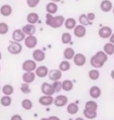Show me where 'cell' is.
Returning <instances> with one entry per match:
<instances>
[{
	"label": "cell",
	"mask_w": 114,
	"mask_h": 120,
	"mask_svg": "<svg viewBox=\"0 0 114 120\" xmlns=\"http://www.w3.org/2000/svg\"><path fill=\"white\" fill-rule=\"evenodd\" d=\"M110 77H111V78L114 80V70H112L111 73H110Z\"/></svg>",
	"instance_id": "cell-45"
},
{
	"label": "cell",
	"mask_w": 114,
	"mask_h": 120,
	"mask_svg": "<svg viewBox=\"0 0 114 120\" xmlns=\"http://www.w3.org/2000/svg\"><path fill=\"white\" fill-rule=\"evenodd\" d=\"M107 61H108V56L103 51H98L90 59V64L94 69H100L105 65Z\"/></svg>",
	"instance_id": "cell-1"
},
{
	"label": "cell",
	"mask_w": 114,
	"mask_h": 120,
	"mask_svg": "<svg viewBox=\"0 0 114 120\" xmlns=\"http://www.w3.org/2000/svg\"><path fill=\"white\" fill-rule=\"evenodd\" d=\"M112 8H113V3L110 0H102L101 3H100V9L105 13L112 11Z\"/></svg>",
	"instance_id": "cell-19"
},
{
	"label": "cell",
	"mask_w": 114,
	"mask_h": 120,
	"mask_svg": "<svg viewBox=\"0 0 114 120\" xmlns=\"http://www.w3.org/2000/svg\"><path fill=\"white\" fill-rule=\"evenodd\" d=\"M73 61H74V64L77 67H83V66H85L87 59H86L85 55L81 54V52H77V54H75V56H74Z\"/></svg>",
	"instance_id": "cell-7"
},
{
	"label": "cell",
	"mask_w": 114,
	"mask_h": 120,
	"mask_svg": "<svg viewBox=\"0 0 114 120\" xmlns=\"http://www.w3.org/2000/svg\"><path fill=\"white\" fill-rule=\"evenodd\" d=\"M41 120H49V118H42Z\"/></svg>",
	"instance_id": "cell-49"
},
{
	"label": "cell",
	"mask_w": 114,
	"mask_h": 120,
	"mask_svg": "<svg viewBox=\"0 0 114 120\" xmlns=\"http://www.w3.org/2000/svg\"><path fill=\"white\" fill-rule=\"evenodd\" d=\"M74 88V83L71 80H65L62 82V90H64L65 92H70L72 91Z\"/></svg>",
	"instance_id": "cell-27"
},
{
	"label": "cell",
	"mask_w": 114,
	"mask_h": 120,
	"mask_svg": "<svg viewBox=\"0 0 114 120\" xmlns=\"http://www.w3.org/2000/svg\"><path fill=\"white\" fill-rule=\"evenodd\" d=\"M13 9L9 4H3L1 7H0V14L4 17H8L12 14Z\"/></svg>",
	"instance_id": "cell-21"
},
{
	"label": "cell",
	"mask_w": 114,
	"mask_h": 120,
	"mask_svg": "<svg viewBox=\"0 0 114 120\" xmlns=\"http://www.w3.org/2000/svg\"><path fill=\"white\" fill-rule=\"evenodd\" d=\"M22 45L20 42H17V41H9L8 44V46H7V51L9 54L11 55H19L20 52H22Z\"/></svg>",
	"instance_id": "cell-3"
},
{
	"label": "cell",
	"mask_w": 114,
	"mask_h": 120,
	"mask_svg": "<svg viewBox=\"0 0 114 120\" xmlns=\"http://www.w3.org/2000/svg\"><path fill=\"white\" fill-rule=\"evenodd\" d=\"M20 92L23 93V94H30L31 89L29 84H26V83H22L20 85Z\"/></svg>",
	"instance_id": "cell-38"
},
{
	"label": "cell",
	"mask_w": 114,
	"mask_h": 120,
	"mask_svg": "<svg viewBox=\"0 0 114 120\" xmlns=\"http://www.w3.org/2000/svg\"><path fill=\"white\" fill-rule=\"evenodd\" d=\"M1 91L3 93V95L11 96L13 93H14V88H13V86L10 84H6L1 88Z\"/></svg>",
	"instance_id": "cell-28"
},
{
	"label": "cell",
	"mask_w": 114,
	"mask_h": 120,
	"mask_svg": "<svg viewBox=\"0 0 114 120\" xmlns=\"http://www.w3.org/2000/svg\"><path fill=\"white\" fill-rule=\"evenodd\" d=\"M39 2H41V0H26V4H27L29 8L36 7L39 4Z\"/></svg>",
	"instance_id": "cell-40"
},
{
	"label": "cell",
	"mask_w": 114,
	"mask_h": 120,
	"mask_svg": "<svg viewBox=\"0 0 114 120\" xmlns=\"http://www.w3.org/2000/svg\"><path fill=\"white\" fill-rule=\"evenodd\" d=\"M41 90H42V93L43 95L53 96V94H55V92H53V86H52V84H49V82H43L42 84Z\"/></svg>",
	"instance_id": "cell-13"
},
{
	"label": "cell",
	"mask_w": 114,
	"mask_h": 120,
	"mask_svg": "<svg viewBox=\"0 0 114 120\" xmlns=\"http://www.w3.org/2000/svg\"><path fill=\"white\" fill-rule=\"evenodd\" d=\"M0 90H1V86H0Z\"/></svg>",
	"instance_id": "cell-52"
},
{
	"label": "cell",
	"mask_w": 114,
	"mask_h": 120,
	"mask_svg": "<svg viewBox=\"0 0 114 120\" xmlns=\"http://www.w3.org/2000/svg\"><path fill=\"white\" fill-rule=\"evenodd\" d=\"M45 59H46V52H43L42 49H36L33 51V52H32V60L33 61H35L38 63V62L45 61Z\"/></svg>",
	"instance_id": "cell-11"
},
{
	"label": "cell",
	"mask_w": 114,
	"mask_h": 120,
	"mask_svg": "<svg viewBox=\"0 0 114 120\" xmlns=\"http://www.w3.org/2000/svg\"><path fill=\"white\" fill-rule=\"evenodd\" d=\"M12 103V99H11V96H6V95H3L1 98H0V104L3 107H9Z\"/></svg>",
	"instance_id": "cell-29"
},
{
	"label": "cell",
	"mask_w": 114,
	"mask_h": 120,
	"mask_svg": "<svg viewBox=\"0 0 114 120\" xmlns=\"http://www.w3.org/2000/svg\"><path fill=\"white\" fill-rule=\"evenodd\" d=\"M85 108H86V109L95 110V111H97V109H98V104H97L96 101L90 100V101H87V102L85 103Z\"/></svg>",
	"instance_id": "cell-35"
},
{
	"label": "cell",
	"mask_w": 114,
	"mask_h": 120,
	"mask_svg": "<svg viewBox=\"0 0 114 120\" xmlns=\"http://www.w3.org/2000/svg\"><path fill=\"white\" fill-rule=\"evenodd\" d=\"M112 12H113V14H114V6H113V8H112Z\"/></svg>",
	"instance_id": "cell-50"
},
{
	"label": "cell",
	"mask_w": 114,
	"mask_h": 120,
	"mask_svg": "<svg viewBox=\"0 0 114 120\" xmlns=\"http://www.w3.org/2000/svg\"><path fill=\"white\" fill-rule=\"evenodd\" d=\"M79 22H80V24H82V25H84V26H88V25H90L91 24V21L89 20L88 18H87V15L86 14H81L79 16Z\"/></svg>",
	"instance_id": "cell-36"
},
{
	"label": "cell",
	"mask_w": 114,
	"mask_h": 120,
	"mask_svg": "<svg viewBox=\"0 0 114 120\" xmlns=\"http://www.w3.org/2000/svg\"><path fill=\"white\" fill-rule=\"evenodd\" d=\"M112 28L110 26H102L98 30V35L101 38H109L110 35L112 34Z\"/></svg>",
	"instance_id": "cell-12"
},
{
	"label": "cell",
	"mask_w": 114,
	"mask_h": 120,
	"mask_svg": "<svg viewBox=\"0 0 114 120\" xmlns=\"http://www.w3.org/2000/svg\"><path fill=\"white\" fill-rule=\"evenodd\" d=\"M87 18L89 19L90 21H93V20H95V18H96V15H95V13L94 12H89V13H87Z\"/></svg>",
	"instance_id": "cell-41"
},
{
	"label": "cell",
	"mask_w": 114,
	"mask_h": 120,
	"mask_svg": "<svg viewBox=\"0 0 114 120\" xmlns=\"http://www.w3.org/2000/svg\"><path fill=\"white\" fill-rule=\"evenodd\" d=\"M0 71H1V66H0Z\"/></svg>",
	"instance_id": "cell-51"
},
{
	"label": "cell",
	"mask_w": 114,
	"mask_h": 120,
	"mask_svg": "<svg viewBox=\"0 0 114 120\" xmlns=\"http://www.w3.org/2000/svg\"><path fill=\"white\" fill-rule=\"evenodd\" d=\"M36 68H38V65H36V62L33 60H26L21 65V69L24 72H34Z\"/></svg>",
	"instance_id": "cell-4"
},
{
	"label": "cell",
	"mask_w": 114,
	"mask_h": 120,
	"mask_svg": "<svg viewBox=\"0 0 114 120\" xmlns=\"http://www.w3.org/2000/svg\"><path fill=\"white\" fill-rule=\"evenodd\" d=\"M83 114H84V117H86L87 119H95L97 117V111L95 110H90V109H84L83 110Z\"/></svg>",
	"instance_id": "cell-26"
},
{
	"label": "cell",
	"mask_w": 114,
	"mask_h": 120,
	"mask_svg": "<svg viewBox=\"0 0 114 120\" xmlns=\"http://www.w3.org/2000/svg\"><path fill=\"white\" fill-rule=\"evenodd\" d=\"M63 77V72H61L59 69H53L49 71L48 74V78L51 80V81L55 82V81H60Z\"/></svg>",
	"instance_id": "cell-5"
},
{
	"label": "cell",
	"mask_w": 114,
	"mask_h": 120,
	"mask_svg": "<svg viewBox=\"0 0 114 120\" xmlns=\"http://www.w3.org/2000/svg\"><path fill=\"white\" fill-rule=\"evenodd\" d=\"M49 71V70L46 66H38V68L35 69L34 74L36 77H38V78H46V77H48Z\"/></svg>",
	"instance_id": "cell-14"
},
{
	"label": "cell",
	"mask_w": 114,
	"mask_h": 120,
	"mask_svg": "<svg viewBox=\"0 0 114 120\" xmlns=\"http://www.w3.org/2000/svg\"><path fill=\"white\" fill-rule=\"evenodd\" d=\"M109 42H111L112 45H114V32H112V34L109 38Z\"/></svg>",
	"instance_id": "cell-43"
},
{
	"label": "cell",
	"mask_w": 114,
	"mask_h": 120,
	"mask_svg": "<svg viewBox=\"0 0 114 120\" xmlns=\"http://www.w3.org/2000/svg\"><path fill=\"white\" fill-rule=\"evenodd\" d=\"M87 33V29H86V26H84L82 24H77L74 28V35L78 38H82L86 35Z\"/></svg>",
	"instance_id": "cell-10"
},
{
	"label": "cell",
	"mask_w": 114,
	"mask_h": 120,
	"mask_svg": "<svg viewBox=\"0 0 114 120\" xmlns=\"http://www.w3.org/2000/svg\"><path fill=\"white\" fill-rule=\"evenodd\" d=\"M101 94H102V90H101L100 87H98V86H92V87L90 88V90H89L90 97H91L92 99H94V100L100 98Z\"/></svg>",
	"instance_id": "cell-16"
},
{
	"label": "cell",
	"mask_w": 114,
	"mask_h": 120,
	"mask_svg": "<svg viewBox=\"0 0 114 120\" xmlns=\"http://www.w3.org/2000/svg\"><path fill=\"white\" fill-rule=\"evenodd\" d=\"M26 21H27V23H29V24L35 25L36 23L39 22V15L35 12L28 13L27 16H26Z\"/></svg>",
	"instance_id": "cell-20"
},
{
	"label": "cell",
	"mask_w": 114,
	"mask_h": 120,
	"mask_svg": "<svg viewBox=\"0 0 114 120\" xmlns=\"http://www.w3.org/2000/svg\"><path fill=\"white\" fill-rule=\"evenodd\" d=\"M65 22V17L63 15L53 16L52 14L46 13V24L52 28H60L64 25Z\"/></svg>",
	"instance_id": "cell-2"
},
{
	"label": "cell",
	"mask_w": 114,
	"mask_h": 120,
	"mask_svg": "<svg viewBox=\"0 0 114 120\" xmlns=\"http://www.w3.org/2000/svg\"><path fill=\"white\" fill-rule=\"evenodd\" d=\"M35 77L36 76L34 72H24V74L22 75V81L26 84H31V83L34 82Z\"/></svg>",
	"instance_id": "cell-18"
},
{
	"label": "cell",
	"mask_w": 114,
	"mask_h": 120,
	"mask_svg": "<svg viewBox=\"0 0 114 120\" xmlns=\"http://www.w3.org/2000/svg\"><path fill=\"white\" fill-rule=\"evenodd\" d=\"M70 69H71V64H70L69 61L65 60V61H62L61 63H60V65H59V70H60L61 72H68Z\"/></svg>",
	"instance_id": "cell-32"
},
{
	"label": "cell",
	"mask_w": 114,
	"mask_h": 120,
	"mask_svg": "<svg viewBox=\"0 0 114 120\" xmlns=\"http://www.w3.org/2000/svg\"><path fill=\"white\" fill-rule=\"evenodd\" d=\"M32 106L33 103L30 99H23L21 101V107L26 111H29L30 109H32Z\"/></svg>",
	"instance_id": "cell-33"
},
{
	"label": "cell",
	"mask_w": 114,
	"mask_h": 120,
	"mask_svg": "<svg viewBox=\"0 0 114 120\" xmlns=\"http://www.w3.org/2000/svg\"><path fill=\"white\" fill-rule=\"evenodd\" d=\"M1 59H2V54H1V52H0V61H1Z\"/></svg>",
	"instance_id": "cell-48"
},
{
	"label": "cell",
	"mask_w": 114,
	"mask_h": 120,
	"mask_svg": "<svg viewBox=\"0 0 114 120\" xmlns=\"http://www.w3.org/2000/svg\"><path fill=\"white\" fill-rule=\"evenodd\" d=\"M49 120H61L58 116H55V115H53V116H49Z\"/></svg>",
	"instance_id": "cell-44"
},
{
	"label": "cell",
	"mask_w": 114,
	"mask_h": 120,
	"mask_svg": "<svg viewBox=\"0 0 114 120\" xmlns=\"http://www.w3.org/2000/svg\"><path fill=\"white\" fill-rule=\"evenodd\" d=\"M61 0H49V2H55V3H59Z\"/></svg>",
	"instance_id": "cell-46"
},
{
	"label": "cell",
	"mask_w": 114,
	"mask_h": 120,
	"mask_svg": "<svg viewBox=\"0 0 114 120\" xmlns=\"http://www.w3.org/2000/svg\"><path fill=\"white\" fill-rule=\"evenodd\" d=\"M46 12H48L49 14L53 15V14H56V13L58 12L59 6L55 2H49L48 4H46Z\"/></svg>",
	"instance_id": "cell-22"
},
{
	"label": "cell",
	"mask_w": 114,
	"mask_h": 120,
	"mask_svg": "<svg viewBox=\"0 0 114 120\" xmlns=\"http://www.w3.org/2000/svg\"><path fill=\"white\" fill-rule=\"evenodd\" d=\"M64 25H65V27H66L67 29L71 30V29L75 28V26L77 25V20H76L75 18H73V17H69V18L65 19Z\"/></svg>",
	"instance_id": "cell-25"
},
{
	"label": "cell",
	"mask_w": 114,
	"mask_h": 120,
	"mask_svg": "<svg viewBox=\"0 0 114 120\" xmlns=\"http://www.w3.org/2000/svg\"><path fill=\"white\" fill-rule=\"evenodd\" d=\"M75 54H76V52L73 48H66L64 49L63 56H64V58H65V60H67V61H71V60H73Z\"/></svg>",
	"instance_id": "cell-23"
},
{
	"label": "cell",
	"mask_w": 114,
	"mask_h": 120,
	"mask_svg": "<svg viewBox=\"0 0 114 120\" xmlns=\"http://www.w3.org/2000/svg\"><path fill=\"white\" fill-rule=\"evenodd\" d=\"M69 99L65 95H58L56 98H53V104L56 107H64L68 104Z\"/></svg>",
	"instance_id": "cell-8"
},
{
	"label": "cell",
	"mask_w": 114,
	"mask_h": 120,
	"mask_svg": "<svg viewBox=\"0 0 114 120\" xmlns=\"http://www.w3.org/2000/svg\"><path fill=\"white\" fill-rule=\"evenodd\" d=\"M75 120H85V119H84V118H82V117H77Z\"/></svg>",
	"instance_id": "cell-47"
},
{
	"label": "cell",
	"mask_w": 114,
	"mask_h": 120,
	"mask_svg": "<svg viewBox=\"0 0 114 120\" xmlns=\"http://www.w3.org/2000/svg\"><path fill=\"white\" fill-rule=\"evenodd\" d=\"M38 103L42 106H51L53 104V97L49 95H42L38 98Z\"/></svg>",
	"instance_id": "cell-15"
},
{
	"label": "cell",
	"mask_w": 114,
	"mask_h": 120,
	"mask_svg": "<svg viewBox=\"0 0 114 120\" xmlns=\"http://www.w3.org/2000/svg\"><path fill=\"white\" fill-rule=\"evenodd\" d=\"M21 30L23 31V33H24L25 35H34L36 32V27H35V25L27 23V24L22 26Z\"/></svg>",
	"instance_id": "cell-17"
},
{
	"label": "cell",
	"mask_w": 114,
	"mask_h": 120,
	"mask_svg": "<svg viewBox=\"0 0 114 120\" xmlns=\"http://www.w3.org/2000/svg\"><path fill=\"white\" fill-rule=\"evenodd\" d=\"M24 45L27 49H34L36 45H38V38L34 35H27L25 36L24 38Z\"/></svg>",
	"instance_id": "cell-6"
},
{
	"label": "cell",
	"mask_w": 114,
	"mask_h": 120,
	"mask_svg": "<svg viewBox=\"0 0 114 120\" xmlns=\"http://www.w3.org/2000/svg\"><path fill=\"white\" fill-rule=\"evenodd\" d=\"M88 76H89L90 80H92V81H97V80L100 78V72H99L98 69H92L89 71Z\"/></svg>",
	"instance_id": "cell-31"
},
{
	"label": "cell",
	"mask_w": 114,
	"mask_h": 120,
	"mask_svg": "<svg viewBox=\"0 0 114 120\" xmlns=\"http://www.w3.org/2000/svg\"><path fill=\"white\" fill-rule=\"evenodd\" d=\"M61 41L64 45H68L72 42V34L70 32H64L61 36Z\"/></svg>",
	"instance_id": "cell-34"
},
{
	"label": "cell",
	"mask_w": 114,
	"mask_h": 120,
	"mask_svg": "<svg viewBox=\"0 0 114 120\" xmlns=\"http://www.w3.org/2000/svg\"><path fill=\"white\" fill-rule=\"evenodd\" d=\"M10 120H23V119L21 117V115H19V114H13L11 116Z\"/></svg>",
	"instance_id": "cell-42"
},
{
	"label": "cell",
	"mask_w": 114,
	"mask_h": 120,
	"mask_svg": "<svg viewBox=\"0 0 114 120\" xmlns=\"http://www.w3.org/2000/svg\"><path fill=\"white\" fill-rule=\"evenodd\" d=\"M67 112H68L70 115H76L77 113L79 112V106L74 102L69 103V104H67Z\"/></svg>",
	"instance_id": "cell-24"
},
{
	"label": "cell",
	"mask_w": 114,
	"mask_h": 120,
	"mask_svg": "<svg viewBox=\"0 0 114 120\" xmlns=\"http://www.w3.org/2000/svg\"><path fill=\"white\" fill-rule=\"evenodd\" d=\"M9 31V25L6 22H0V35H5Z\"/></svg>",
	"instance_id": "cell-37"
},
{
	"label": "cell",
	"mask_w": 114,
	"mask_h": 120,
	"mask_svg": "<svg viewBox=\"0 0 114 120\" xmlns=\"http://www.w3.org/2000/svg\"><path fill=\"white\" fill-rule=\"evenodd\" d=\"M11 38H12V41H17V42H21L24 41L25 38V34L23 33V31L21 29H14L12 31V34H11Z\"/></svg>",
	"instance_id": "cell-9"
},
{
	"label": "cell",
	"mask_w": 114,
	"mask_h": 120,
	"mask_svg": "<svg viewBox=\"0 0 114 120\" xmlns=\"http://www.w3.org/2000/svg\"><path fill=\"white\" fill-rule=\"evenodd\" d=\"M103 52H105L107 56H113L114 55V45L111 42H107L103 46Z\"/></svg>",
	"instance_id": "cell-30"
},
{
	"label": "cell",
	"mask_w": 114,
	"mask_h": 120,
	"mask_svg": "<svg viewBox=\"0 0 114 120\" xmlns=\"http://www.w3.org/2000/svg\"><path fill=\"white\" fill-rule=\"evenodd\" d=\"M53 92L55 93H60L62 90V82L61 81H55L53 82Z\"/></svg>",
	"instance_id": "cell-39"
}]
</instances>
